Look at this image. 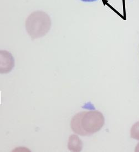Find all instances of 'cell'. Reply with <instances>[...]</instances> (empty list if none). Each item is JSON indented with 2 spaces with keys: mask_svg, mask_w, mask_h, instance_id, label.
<instances>
[{
  "mask_svg": "<svg viewBox=\"0 0 139 152\" xmlns=\"http://www.w3.org/2000/svg\"><path fill=\"white\" fill-rule=\"evenodd\" d=\"M105 123L103 114L98 110L82 111L75 114L71 121V128L76 134L90 136L99 132Z\"/></svg>",
  "mask_w": 139,
  "mask_h": 152,
  "instance_id": "1",
  "label": "cell"
},
{
  "mask_svg": "<svg viewBox=\"0 0 139 152\" xmlns=\"http://www.w3.org/2000/svg\"><path fill=\"white\" fill-rule=\"evenodd\" d=\"M14 65L12 56L6 51H1V60L0 65L1 74H7L11 72Z\"/></svg>",
  "mask_w": 139,
  "mask_h": 152,
  "instance_id": "2",
  "label": "cell"
},
{
  "mask_svg": "<svg viewBox=\"0 0 139 152\" xmlns=\"http://www.w3.org/2000/svg\"><path fill=\"white\" fill-rule=\"evenodd\" d=\"M68 149L73 152H81L83 149V142L79 137L76 134H72L68 139Z\"/></svg>",
  "mask_w": 139,
  "mask_h": 152,
  "instance_id": "3",
  "label": "cell"
},
{
  "mask_svg": "<svg viewBox=\"0 0 139 152\" xmlns=\"http://www.w3.org/2000/svg\"><path fill=\"white\" fill-rule=\"evenodd\" d=\"M130 135L132 138L139 140V121L133 125L130 131Z\"/></svg>",
  "mask_w": 139,
  "mask_h": 152,
  "instance_id": "4",
  "label": "cell"
},
{
  "mask_svg": "<svg viewBox=\"0 0 139 152\" xmlns=\"http://www.w3.org/2000/svg\"><path fill=\"white\" fill-rule=\"evenodd\" d=\"M83 2H94L97 1V0H81Z\"/></svg>",
  "mask_w": 139,
  "mask_h": 152,
  "instance_id": "5",
  "label": "cell"
},
{
  "mask_svg": "<svg viewBox=\"0 0 139 152\" xmlns=\"http://www.w3.org/2000/svg\"><path fill=\"white\" fill-rule=\"evenodd\" d=\"M138 145H139V144H138ZM135 151H136V152H137V151H139V149H137V150H136Z\"/></svg>",
  "mask_w": 139,
  "mask_h": 152,
  "instance_id": "6",
  "label": "cell"
}]
</instances>
